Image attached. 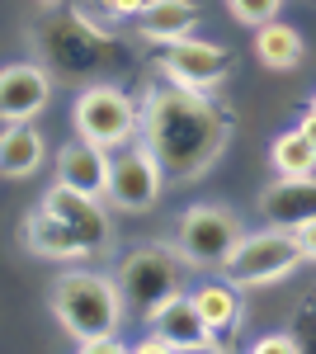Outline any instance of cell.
<instances>
[{
    "label": "cell",
    "instance_id": "484cf974",
    "mask_svg": "<svg viewBox=\"0 0 316 354\" xmlns=\"http://www.w3.org/2000/svg\"><path fill=\"white\" fill-rule=\"evenodd\" d=\"M312 113H316V100H312Z\"/></svg>",
    "mask_w": 316,
    "mask_h": 354
},
{
    "label": "cell",
    "instance_id": "7402d4cb",
    "mask_svg": "<svg viewBox=\"0 0 316 354\" xmlns=\"http://www.w3.org/2000/svg\"><path fill=\"white\" fill-rule=\"evenodd\" d=\"M297 350H302L297 335H260L255 340V354H297Z\"/></svg>",
    "mask_w": 316,
    "mask_h": 354
},
{
    "label": "cell",
    "instance_id": "9a60e30c",
    "mask_svg": "<svg viewBox=\"0 0 316 354\" xmlns=\"http://www.w3.org/2000/svg\"><path fill=\"white\" fill-rule=\"evenodd\" d=\"M24 250L38 255V260H90V250L80 245V236L66 222H57L43 203L24 218Z\"/></svg>",
    "mask_w": 316,
    "mask_h": 354
},
{
    "label": "cell",
    "instance_id": "cb8c5ba5",
    "mask_svg": "<svg viewBox=\"0 0 316 354\" xmlns=\"http://www.w3.org/2000/svg\"><path fill=\"white\" fill-rule=\"evenodd\" d=\"M142 5H147V0H100V10H104L109 19H137Z\"/></svg>",
    "mask_w": 316,
    "mask_h": 354
},
{
    "label": "cell",
    "instance_id": "3957f363",
    "mask_svg": "<svg viewBox=\"0 0 316 354\" xmlns=\"http://www.w3.org/2000/svg\"><path fill=\"white\" fill-rule=\"evenodd\" d=\"M118 293L123 307H132L137 317H151L160 302H170L175 293H185V260L175 245H142L118 265Z\"/></svg>",
    "mask_w": 316,
    "mask_h": 354
},
{
    "label": "cell",
    "instance_id": "7a4b0ae2",
    "mask_svg": "<svg viewBox=\"0 0 316 354\" xmlns=\"http://www.w3.org/2000/svg\"><path fill=\"white\" fill-rule=\"evenodd\" d=\"M53 317L62 322V330L76 340L80 350L118 335L123 326V293H118V279L95 270H66L57 274L53 283Z\"/></svg>",
    "mask_w": 316,
    "mask_h": 354
},
{
    "label": "cell",
    "instance_id": "e0dca14e",
    "mask_svg": "<svg viewBox=\"0 0 316 354\" xmlns=\"http://www.w3.org/2000/svg\"><path fill=\"white\" fill-rule=\"evenodd\" d=\"M43 156H48V147L33 123H5V133H0V175L5 180H28L43 165Z\"/></svg>",
    "mask_w": 316,
    "mask_h": 354
},
{
    "label": "cell",
    "instance_id": "2e32d148",
    "mask_svg": "<svg viewBox=\"0 0 316 354\" xmlns=\"http://www.w3.org/2000/svg\"><path fill=\"white\" fill-rule=\"evenodd\" d=\"M194 28H198V5L194 0H147L142 15H137V33L147 43H160V48L189 38Z\"/></svg>",
    "mask_w": 316,
    "mask_h": 354
},
{
    "label": "cell",
    "instance_id": "30bf717a",
    "mask_svg": "<svg viewBox=\"0 0 316 354\" xmlns=\"http://www.w3.org/2000/svg\"><path fill=\"white\" fill-rule=\"evenodd\" d=\"M160 71H165V81L180 85V90H203L208 95L212 85L227 81V71H232V53H222L217 43H203V38H180V43H170L165 57H160Z\"/></svg>",
    "mask_w": 316,
    "mask_h": 354
},
{
    "label": "cell",
    "instance_id": "ac0fdd59",
    "mask_svg": "<svg viewBox=\"0 0 316 354\" xmlns=\"http://www.w3.org/2000/svg\"><path fill=\"white\" fill-rule=\"evenodd\" d=\"M194 307H198V317H203V326L212 330V335H232L241 322V288L236 283H198L194 293Z\"/></svg>",
    "mask_w": 316,
    "mask_h": 354
},
{
    "label": "cell",
    "instance_id": "ffe728a7",
    "mask_svg": "<svg viewBox=\"0 0 316 354\" xmlns=\"http://www.w3.org/2000/svg\"><path fill=\"white\" fill-rule=\"evenodd\" d=\"M269 165H274V175H316V147L302 137V128H288L274 137Z\"/></svg>",
    "mask_w": 316,
    "mask_h": 354
},
{
    "label": "cell",
    "instance_id": "9c48e42d",
    "mask_svg": "<svg viewBox=\"0 0 316 354\" xmlns=\"http://www.w3.org/2000/svg\"><path fill=\"white\" fill-rule=\"evenodd\" d=\"M151 330H147V340L137 345L142 354H165V350H212L217 345V335L203 326V317H198V307L189 293H175L170 302H160L156 312L147 317Z\"/></svg>",
    "mask_w": 316,
    "mask_h": 354
},
{
    "label": "cell",
    "instance_id": "603a6c76",
    "mask_svg": "<svg viewBox=\"0 0 316 354\" xmlns=\"http://www.w3.org/2000/svg\"><path fill=\"white\" fill-rule=\"evenodd\" d=\"M288 232H292V241H297V250H302V260H316V218L297 222Z\"/></svg>",
    "mask_w": 316,
    "mask_h": 354
},
{
    "label": "cell",
    "instance_id": "277c9868",
    "mask_svg": "<svg viewBox=\"0 0 316 354\" xmlns=\"http://www.w3.org/2000/svg\"><path fill=\"white\" fill-rule=\"evenodd\" d=\"M71 123H76L80 137H90V142H100L104 151H118V147H128L137 142V128H142V109H137V100L123 95L118 85H85L76 95V109H71Z\"/></svg>",
    "mask_w": 316,
    "mask_h": 354
},
{
    "label": "cell",
    "instance_id": "5b68a950",
    "mask_svg": "<svg viewBox=\"0 0 316 354\" xmlns=\"http://www.w3.org/2000/svg\"><path fill=\"white\" fill-rule=\"evenodd\" d=\"M297 265H302V250L292 241V232L288 227H269V232H255V236H241L236 250L222 260V274L236 288H264V283L288 279Z\"/></svg>",
    "mask_w": 316,
    "mask_h": 354
},
{
    "label": "cell",
    "instance_id": "ba28073f",
    "mask_svg": "<svg viewBox=\"0 0 316 354\" xmlns=\"http://www.w3.org/2000/svg\"><path fill=\"white\" fill-rule=\"evenodd\" d=\"M43 48L53 57L62 71H95V66H104L109 57H118L123 62V43L118 38H109L100 28L90 24V19H80V15H66V19H53L48 33H43Z\"/></svg>",
    "mask_w": 316,
    "mask_h": 354
},
{
    "label": "cell",
    "instance_id": "7c38bea8",
    "mask_svg": "<svg viewBox=\"0 0 316 354\" xmlns=\"http://www.w3.org/2000/svg\"><path fill=\"white\" fill-rule=\"evenodd\" d=\"M53 100V76L33 62L0 66V123H33Z\"/></svg>",
    "mask_w": 316,
    "mask_h": 354
},
{
    "label": "cell",
    "instance_id": "52a82bcc",
    "mask_svg": "<svg viewBox=\"0 0 316 354\" xmlns=\"http://www.w3.org/2000/svg\"><path fill=\"white\" fill-rule=\"evenodd\" d=\"M165 189V170L160 161L151 156V147L137 137L128 147H118V156L109 161V189H104V203L118 208V213H142L151 208Z\"/></svg>",
    "mask_w": 316,
    "mask_h": 354
},
{
    "label": "cell",
    "instance_id": "44dd1931",
    "mask_svg": "<svg viewBox=\"0 0 316 354\" xmlns=\"http://www.w3.org/2000/svg\"><path fill=\"white\" fill-rule=\"evenodd\" d=\"M227 10H232V19H236V24L260 28V24H269V19H279L284 0H227Z\"/></svg>",
    "mask_w": 316,
    "mask_h": 354
},
{
    "label": "cell",
    "instance_id": "d6986e66",
    "mask_svg": "<svg viewBox=\"0 0 316 354\" xmlns=\"http://www.w3.org/2000/svg\"><path fill=\"white\" fill-rule=\"evenodd\" d=\"M255 57H260V66H269V71H292L302 62V33L292 24L269 19V24L255 28Z\"/></svg>",
    "mask_w": 316,
    "mask_h": 354
},
{
    "label": "cell",
    "instance_id": "6da1fadb",
    "mask_svg": "<svg viewBox=\"0 0 316 354\" xmlns=\"http://www.w3.org/2000/svg\"><path fill=\"white\" fill-rule=\"evenodd\" d=\"M137 137L151 147L165 180H198L212 170V161L227 147V118L203 90L160 85L142 104Z\"/></svg>",
    "mask_w": 316,
    "mask_h": 354
},
{
    "label": "cell",
    "instance_id": "8fae6325",
    "mask_svg": "<svg viewBox=\"0 0 316 354\" xmlns=\"http://www.w3.org/2000/svg\"><path fill=\"white\" fill-rule=\"evenodd\" d=\"M43 208H48L57 222H66L90 255H100V250L113 241V227H109L104 198H90V194L71 189V185H53V189L43 194Z\"/></svg>",
    "mask_w": 316,
    "mask_h": 354
},
{
    "label": "cell",
    "instance_id": "5bb4252c",
    "mask_svg": "<svg viewBox=\"0 0 316 354\" xmlns=\"http://www.w3.org/2000/svg\"><path fill=\"white\" fill-rule=\"evenodd\" d=\"M260 208L274 227H297L316 218V175H279L260 194Z\"/></svg>",
    "mask_w": 316,
    "mask_h": 354
},
{
    "label": "cell",
    "instance_id": "4fadbf2b",
    "mask_svg": "<svg viewBox=\"0 0 316 354\" xmlns=\"http://www.w3.org/2000/svg\"><path fill=\"white\" fill-rule=\"evenodd\" d=\"M57 185H71V189L90 194V198H104L109 189V151L90 137H71L62 151H57Z\"/></svg>",
    "mask_w": 316,
    "mask_h": 354
},
{
    "label": "cell",
    "instance_id": "d4e9b609",
    "mask_svg": "<svg viewBox=\"0 0 316 354\" xmlns=\"http://www.w3.org/2000/svg\"><path fill=\"white\" fill-rule=\"evenodd\" d=\"M297 128H302V137L316 147V113H302V123H297Z\"/></svg>",
    "mask_w": 316,
    "mask_h": 354
},
{
    "label": "cell",
    "instance_id": "8992f818",
    "mask_svg": "<svg viewBox=\"0 0 316 354\" xmlns=\"http://www.w3.org/2000/svg\"><path fill=\"white\" fill-rule=\"evenodd\" d=\"M245 236L232 208H217V203H198L180 218V232H175V250L180 260L194 265V270H222V260L236 250V241Z\"/></svg>",
    "mask_w": 316,
    "mask_h": 354
}]
</instances>
